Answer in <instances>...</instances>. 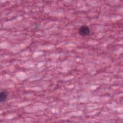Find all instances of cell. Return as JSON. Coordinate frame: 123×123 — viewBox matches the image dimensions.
Masks as SVG:
<instances>
[{"mask_svg":"<svg viewBox=\"0 0 123 123\" xmlns=\"http://www.w3.org/2000/svg\"><path fill=\"white\" fill-rule=\"evenodd\" d=\"M8 96V93L7 92H6L5 90H2L0 92V102H4L6 99H7Z\"/></svg>","mask_w":123,"mask_h":123,"instance_id":"7a4b0ae2","label":"cell"},{"mask_svg":"<svg viewBox=\"0 0 123 123\" xmlns=\"http://www.w3.org/2000/svg\"><path fill=\"white\" fill-rule=\"evenodd\" d=\"M90 29L86 25H82L79 29V33L82 36H86L90 34Z\"/></svg>","mask_w":123,"mask_h":123,"instance_id":"6da1fadb","label":"cell"}]
</instances>
